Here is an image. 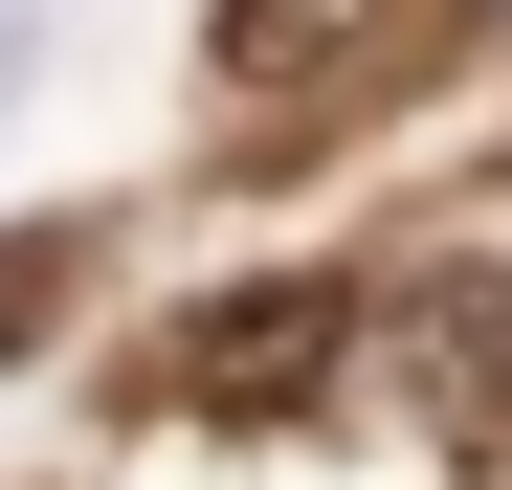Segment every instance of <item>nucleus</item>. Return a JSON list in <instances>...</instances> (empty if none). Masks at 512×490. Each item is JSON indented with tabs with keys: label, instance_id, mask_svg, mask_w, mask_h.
<instances>
[{
	"label": "nucleus",
	"instance_id": "1",
	"mask_svg": "<svg viewBox=\"0 0 512 490\" xmlns=\"http://www.w3.org/2000/svg\"><path fill=\"white\" fill-rule=\"evenodd\" d=\"M334 357H357V290L334 268H245V290H201L156 335V401L179 424H290V401H334Z\"/></svg>",
	"mask_w": 512,
	"mask_h": 490
},
{
	"label": "nucleus",
	"instance_id": "2",
	"mask_svg": "<svg viewBox=\"0 0 512 490\" xmlns=\"http://www.w3.org/2000/svg\"><path fill=\"white\" fill-rule=\"evenodd\" d=\"M379 357H401V424L446 446V468L512 446V268H490V245H446V268L379 312Z\"/></svg>",
	"mask_w": 512,
	"mask_h": 490
},
{
	"label": "nucleus",
	"instance_id": "3",
	"mask_svg": "<svg viewBox=\"0 0 512 490\" xmlns=\"http://www.w3.org/2000/svg\"><path fill=\"white\" fill-rule=\"evenodd\" d=\"M357 45H401V0H201V67H223V90H334Z\"/></svg>",
	"mask_w": 512,
	"mask_h": 490
},
{
	"label": "nucleus",
	"instance_id": "4",
	"mask_svg": "<svg viewBox=\"0 0 512 490\" xmlns=\"http://www.w3.org/2000/svg\"><path fill=\"white\" fill-rule=\"evenodd\" d=\"M67 268H90L67 223H0V357H45V335H67Z\"/></svg>",
	"mask_w": 512,
	"mask_h": 490
}]
</instances>
